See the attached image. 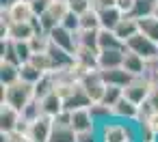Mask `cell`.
Segmentation results:
<instances>
[{
    "label": "cell",
    "mask_w": 158,
    "mask_h": 142,
    "mask_svg": "<svg viewBox=\"0 0 158 142\" xmlns=\"http://www.w3.org/2000/svg\"><path fill=\"white\" fill-rule=\"evenodd\" d=\"M154 5H156V0H134V9H132L130 15H134L136 20L139 17H145V15H152Z\"/></svg>",
    "instance_id": "cell-29"
},
{
    "label": "cell",
    "mask_w": 158,
    "mask_h": 142,
    "mask_svg": "<svg viewBox=\"0 0 158 142\" xmlns=\"http://www.w3.org/2000/svg\"><path fill=\"white\" fill-rule=\"evenodd\" d=\"M50 35V39H52V43L54 45H59V48H63V50H67V52H72V54H76V50H78V33H74V30H67L65 26H56L54 30H50L48 33Z\"/></svg>",
    "instance_id": "cell-7"
},
{
    "label": "cell",
    "mask_w": 158,
    "mask_h": 142,
    "mask_svg": "<svg viewBox=\"0 0 158 142\" xmlns=\"http://www.w3.org/2000/svg\"><path fill=\"white\" fill-rule=\"evenodd\" d=\"M152 88H154V82H152L149 75H136V78H132V80L123 86V97L130 99L132 103L141 106V103L147 99V95L152 93Z\"/></svg>",
    "instance_id": "cell-3"
},
{
    "label": "cell",
    "mask_w": 158,
    "mask_h": 142,
    "mask_svg": "<svg viewBox=\"0 0 158 142\" xmlns=\"http://www.w3.org/2000/svg\"><path fill=\"white\" fill-rule=\"evenodd\" d=\"M63 2H67V0H63Z\"/></svg>",
    "instance_id": "cell-47"
},
{
    "label": "cell",
    "mask_w": 158,
    "mask_h": 142,
    "mask_svg": "<svg viewBox=\"0 0 158 142\" xmlns=\"http://www.w3.org/2000/svg\"><path fill=\"white\" fill-rule=\"evenodd\" d=\"M117 9H119L123 15H130L132 9H134V0H117Z\"/></svg>",
    "instance_id": "cell-39"
},
{
    "label": "cell",
    "mask_w": 158,
    "mask_h": 142,
    "mask_svg": "<svg viewBox=\"0 0 158 142\" xmlns=\"http://www.w3.org/2000/svg\"><path fill=\"white\" fill-rule=\"evenodd\" d=\"M0 88H2V101H0V103H9V106H13L20 112L24 110V106H28L37 97L35 84H31V82H26L22 78L11 82V84H7V86L0 84Z\"/></svg>",
    "instance_id": "cell-2"
},
{
    "label": "cell",
    "mask_w": 158,
    "mask_h": 142,
    "mask_svg": "<svg viewBox=\"0 0 158 142\" xmlns=\"http://www.w3.org/2000/svg\"><path fill=\"white\" fill-rule=\"evenodd\" d=\"M98 54H100V50H95V48H89V45H78V50H76V63L80 65V67H85V69H89V71H95V69H100L98 67Z\"/></svg>",
    "instance_id": "cell-13"
},
{
    "label": "cell",
    "mask_w": 158,
    "mask_h": 142,
    "mask_svg": "<svg viewBox=\"0 0 158 142\" xmlns=\"http://www.w3.org/2000/svg\"><path fill=\"white\" fill-rule=\"evenodd\" d=\"M13 2H18V0H0V9H7V7H11Z\"/></svg>",
    "instance_id": "cell-42"
},
{
    "label": "cell",
    "mask_w": 158,
    "mask_h": 142,
    "mask_svg": "<svg viewBox=\"0 0 158 142\" xmlns=\"http://www.w3.org/2000/svg\"><path fill=\"white\" fill-rule=\"evenodd\" d=\"M72 112V127L76 133H82V131H91V129H98V123L93 118V112H91V106L87 108H76V110H69Z\"/></svg>",
    "instance_id": "cell-8"
},
{
    "label": "cell",
    "mask_w": 158,
    "mask_h": 142,
    "mask_svg": "<svg viewBox=\"0 0 158 142\" xmlns=\"http://www.w3.org/2000/svg\"><path fill=\"white\" fill-rule=\"evenodd\" d=\"M126 50H130V52L143 56L147 63H149L154 56H158V43H156L154 39H149L147 35H143L141 30H139L132 39L126 41Z\"/></svg>",
    "instance_id": "cell-4"
},
{
    "label": "cell",
    "mask_w": 158,
    "mask_h": 142,
    "mask_svg": "<svg viewBox=\"0 0 158 142\" xmlns=\"http://www.w3.org/2000/svg\"><path fill=\"white\" fill-rule=\"evenodd\" d=\"M20 121H22V112L20 110H15L9 103H0V131L18 129Z\"/></svg>",
    "instance_id": "cell-12"
},
{
    "label": "cell",
    "mask_w": 158,
    "mask_h": 142,
    "mask_svg": "<svg viewBox=\"0 0 158 142\" xmlns=\"http://www.w3.org/2000/svg\"><path fill=\"white\" fill-rule=\"evenodd\" d=\"M139 28L143 35H147L149 39H154L158 43V17H154V15L139 17Z\"/></svg>",
    "instance_id": "cell-24"
},
{
    "label": "cell",
    "mask_w": 158,
    "mask_h": 142,
    "mask_svg": "<svg viewBox=\"0 0 158 142\" xmlns=\"http://www.w3.org/2000/svg\"><path fill=\"white\" fill-rule=\"evenodd\" d=\"M100 13V28H108V30H115V26L121 22L123 13L117 9V7H110V9H102L98 11Z\"/></svg>",
    "instance_id": "cell-21"
},
{
    "label": "cell",
    "mask_w": 158,
    "mask_h": 142,
    "mask_svg": "<svg viewBox=\"0 0 158 142\" xmlns=\"http://www.w3.org/2000/svg\"><path fill=\"white\" fill-rule=\"evenodd\" d=\"M149 73H158V56H154L149 60Z\"/></svg>",
    "instance_id": "cell-41"
},
{
    "label": "cell",
    "mask_w": 158,
    "mask_h": 142,
    "mask_svg": "<svg viewBox=\"0 0 158 142\" xmlns=\"http://www.w3.org/2000/svg\"><path fill=\"white\" fill-rule=\"evenodd\" d=\"M98 138L100 142H141L139 121H121L113 116L98 125Z\"/></svg>",
    "instance_id": "cell-1"
},
{
    "label": "cell",
    "mask_w": 158,
    "mask_h": 142,
    "mask_svg": "<svg viewBox=\"0 0 158 142\" xmlns=\"http://www.w3.org/2000/svg\"><path fill=\"white\" fill-rule=\"evenodd\" d=\"M0 13L7 15L9 22H31V17L35 15L33 9H31V2H28V0H18V2H13L11 7L0 9Z\"/></svg>",
    "instance_id": "cell-9"
},
{
    "label": "cell",
    "mask_w": 158,
    "mask_h": 142,
    "mask_svg": "<svg viewBox=\"0 0 158 142\" xmlns=\"http://www.w3.org/2000/svg\"><path fill=\"white\" fill-rule=\"evenodd\" d=\"M54 88H56V75H54V71H50V73H44V75H41V80L35 84L37 99L46 97V95H48V93H52Z\"/></svg>",
    "instance_id": "cell-23"
},
{
    "label": "cell",
    "mask_w": 158,
    "mask_h": 142,
    "mask_svg": "<svg viewBox=\"0 0 158 142\" xmlns=\"http://www.w3.org/2000/svg\"><path fill=\"white\" fill-rule=\"evenodd\" d=\"M26 142H33V140H26Z\"/></svg>",
    "instance_id": "cell-46"
},
{
    "label": "cell",
    "mask_w": 158,
    "mask_h": 142,
    "mask_svg": "<svg viewBox=\"0 0 158 142\" xmlns=\"http://www.w3.org/2000/svg\"><path fill=\"white\" fill-rule=\"evenodd\" d=\"M98 45H100V50L126 48V43L115 35V30H108V28H100V30H98Z\"/></svg>",
    "instance_id": "cell-19"
},
{
    "label": "cell",
    "mask_w": 158,
    "mask_h": 142,
    "mask_svg": "<svg viewBox=\"0 0 158 142\" xmlns=\"http://www.w3.org/2000/svg\"><path fill=\"white\" fill-rule=\"evenodd\" d=\"M121 97H123V88H121V86L106 84V93H104V99H102L106 106H110V108H113V106H115V103H117Z\"/></svg>",
    "instance_id": "cell-31"
},
{
    "label": "cell",
    "mask_w": 158,
    "mask_h": 142,
    "mask_svg": "<svg viewBox=\"0 0 158 142\" xmlns=\"http://www.w3.org/2000/svg\"><path fill=\"white\" fill-rule=\"evenodd\" d=\"M52 127H54V118L41 114L39 118L31 121L28 131H26V133H28V140H33V142H50Z\"/></svg>",
    "instance_id": "cell-6"
},
{
    "label": "cell",
    "mask_w": 158,
    "mask_h": 142,
    "mask_svg": "<svg viewBox=\"0 0 158 142\" xmlns=\"http://www.w3.org/2000/svg\"><path fill=\"white\" fill-rule=\"evenodd\" d=\"M15 43V54H18V58H20V65L22 63H28L31 58H33V48H31V43L28 41H13Z\"/></svg>",
    "instance_id": "cell-32"
},
{
    "label": "cell",
    "mask_w": 158,
    "mask_h": 142,
    "mask_svg": "<svg viewBox=\"0 0 158 142\" xmlns=\"http://www.w3.org/2000/svg\"><path fill=\"white\" fill-rule=\"evenodd\" d=\"M28 2H31L33 13H35V15H41V13H46V11L50 9L52 0H28Z\"/></svg>",
    "instance_id": "cell-36"
},
{
    "label": "cell",
    "mask_w": 158,
    "mask_h": 142,
    "mask_svg": "<svg viewBox=\"0 0 158 142\" xmlns=\"http://www.w3.org/2000/svg\"><path fill=\"white\" fill-rule=\"evenodd\" d=\"M123 56H126V48L100 50V54H98V67H100V71L121 67V65H123Z\"/></svg>",
    "instance_id": "cell-10"
},
{
    "label": "cell",
    "mask_w": 158,
    "mask_h": 142,
    "mask_svg": "<svg viewBox=\"0 0 158 142\" xmlns=\"http://www.w3.org/2000/svg\"><path fill=\"white\" fill-rule=\"evenodd\" d=\"M130 75H147L149 73V63L143 58V56H139V54H134V52H130V50H126V56H123V65H121Z\"/></svg>",
    "instance_id": "cell-11"
},
{
    "label": "cell",
    "mask_w": 158,
    "mask_h": 142,
    "mask_svg": "<svg viewBox=\"0 0 158 142\" xmlns=\"http://www.w3.org/2000/svg\"><path fill=\"white\" fill-rule=\"evenodd\" d=\"M102 73V78H104V82L106 84H113V86H126L134 75H130L123 67H115V69H104V71H100Z\"/></svg>",
    "instance_id": "cell-18"
},
{
    "label": "cell",
    "mask_w": 158,
    "mask_h": 142,
    "mask_svg": "<svg viewBox=\"0 0 158 142\" xmlns=\"http://www.w3.org/2000/svg\"><path fill=\"white\" fill-rule=\"evenodd\" d=\"M41 114H44V112H41V101H39L37 97H35L28 106H24V110H22V118L28 121V123L35 121V118H39Z\"/></svg>",
    "instance_id": "cell-30"
},
{
    "label": "cell",
    "mask_w": 158,
    "mask_h": 142,
    "mask_svg": "<svg viewBox=\"0 0 158 142\" xmlns=\"http://www.w3.org/2000/svg\"><path fill=\"white\" fill-rule=\"evenodd\" d=\"M61 26H65L67 30L78 33V30H80V15H78V13H74V11H67V15H65V17H63V22H61Z\"/></svg>",
    "instance_id": "cell-34"
},
{
    "label": "cell",
    "mask_w": 158,
    "mask_h": 142,
    "mask_svg": "<svg viewBox=\"0 0 158 142\" xmlns=\"http://www.w3.org/2000/svg\"><path fill=\"white\" fill-rule=\"evenodd\" d=\"M91 2H93V9H95V11H102V9L117 7V0H91Z\"/></svg>",
    "instance_id": "cell-40"
},
{
    "label": "cell",
    "mask_w": 158,
    "mask_h": 142,
    "mask_svg": "<svg viewBox=\"0 0 158 142\" xmlns=\"http://www.w3.org/2000/svg\"><path fill=\"white\" fill-rule=\"evenodd\" d=\"M80 86L85 88V93L89 95V99L95 103V101H102L104 99V93H106V82L100 73V69L95 71H87L80 80Z\"/></svg>",
    "instance_id": "cell-5"
},
{
    "label": "cell",
    "mask_w": 158,
    "mask_h": 142,
    "mask_svg": "<svg viewBox=\"0 0 158 142\" xmlns=\"http://www.w3.org/2000/svg\"><path fill=\"white\" fill-rule=\"evenodd\" d=\"M35 35L31 22H9L7 26V39L11 41H31V37Z\"/></svg>",
    "instance_id": "cell-16"
},
{
    "label": "cell",
    "mask_w": 158,
    "mask_h": 142,
    "mask_svg": "<svg viewBox=\"0 0 158 142\" xmlns=\"http://www.w3.org/2000/svg\"><path fill=\"white\" fill-rule=\"evenodd\" d=\"M41 101V112L46 114V116H56V114H61L63 110H65V101H63V97L56 93V90H52V93H48L46 97H41L39 99Z\"/></svg>",
    "instance_id": "cell-14"
},
{
    "label": "cell",
    "mask_w": 158,
    "mask_h": 142,
    "mask_svg": "<svg viewBox=\"0 0 158 142\" xmlns=\"http://www.w3.org/2000/svg\"><path fill=\"white\" fill-rule=\"evenodd\" d=\"M31 63H33V65H35L39 71H44V73H50V71H54V65H52V58H50V54H48V52L33 54Z\"/></svg>",
    "instance_id": "cell-28"
},
{
    "label": "cell",
    "mask_w": 158,
    "mask_h": 142,
    "mask_svg": "<svg viewBox=\"0 0 158 142\" xmlns=\"http://www.w3.org/2000/svg\"><path fill=\"white\" fill-rule=\"evenodd\" d=\"M80 30H100V13L89 9L80 15Z\"/></svg>",
    "instance_id": "cell-25"
},
{
    "label": "cell",
    "mask_w": 158,
    "mask_h": 142,
    "mask_svg": "<svg viewBox=\"0 0 158 142\" xmlns=\"http://www.w3.org/2000/svg\"><path fill=\"white\" fill-rule=\"evenodd\" d=\"M50 142H78V133L74 131L72 125H59V123H54L52 133H50Z\"/></svg>",
    "instance_id": "cell-20"
},
{
    "label": "cell",
    "mask_w": 158,
    "mask_h": 142,
    "mask_svg": "<svg viewBox=\"0 0 158 142\" xmlns=\"http://www.w3.org/2000/svg\"><path fill=\"white\" fill-rule=\"evenodd\" d=\"M149 78H152V82H154V86H158V73H147Z\"/></svg>",
    "instance_id": "cell-43"
},
{
    "label": "cell",
    "mask_w": 158,
    "mask_h": 142,
    "mask_svg": "<svg viewBox=\"0 0 158 142\" xmlns=\"http://www.w3.org/2000/svg\"><path fill=\"white\" fill-rule=\"evenodd\" d=\"M139 30H141V28H139V20H136L134 15H123L121 22L115 26V35H117L123 43H126L128 39H132Z\"/></svg>",
    "instance_id": "cell-17"
},
{
    "label": "cell",
    "mask_w": 158,
    "mask_h": 142,
    "mask_svg": "<svg viewBox=\"0 0 158 142\" xmlns=\"http://www.w3.org/2000/svg\"><path fill=\"white\" fill-rule=\"evenodd\" d=\"M67 5H69V11H74V13H78V15H82L85 11L93 9V2H91V0H67Z\"/></svg>",
    "instance_id": "cell-35"
},
{
    "label": "cell",
    "mask_w": 158,
    "mask_h": 142,
    "mask_svg": "<svg viewBox=\"0 0 158 142\" xmlns=\"http://www.w3.org/2000/svg\"><path fill=\"white\" fill-rule=\"evenodd\" d=\"M41 75H44V71H39L31 60L20 65V78H22V80H26V82H31V84H37V82L41 80Z\"/></svg>",
    "instance_id": "cell-26"
},
{
    "label": "cell",
    "mask_w": 158,
    "mask_h": 142,
    "mask_svg": "<svg viewBox=\"0 0 158 142\" xmlns=\"http://www.w3.org/2000/svg\"><path fill=\"white\" fill-rule=\"evenodd\" d=\"M113 116L115 118H121V121H139V106L132 103L130 99L121 97L113 106Z\"/></svg>",
    "instance_id": "cell-15"
},
{
    "label": "cell",
    "mask_w": 158,
    "mask_h": 142,
    "mask_svg": "<svg viewBox=\"0 0 158 142\" xmlns=\"http://www.w3.org/2000/svg\"><path fill=\"white\" fill-rule=\"evenodd\" d=\"M154 17H158V0H156V5H154V11H152Z\"/></svg>",
    "instance_id": "cell-44"
},
{
    "label": "cell",
    "mask_w": 158,
    "mask_h": 142,
    "mask_svg": "<svg viewBox=\"0 0 158 142\" xmlns=\"http://www.w3.org/2000/svg\"><path fill=\"white\" fill-rule=\"evenodd\" d=\"M143 123H145V127H147L154 136H158V110H156V112H152L147 118H143Z\"/></svg>",
    "instance_id": "cell-37"
},
{
    "label": "cell",
    "mask_w": 158,
    "mask_h": 142,
    "mask_svg": "<svg viewBox=\"0 0 158 142\" xmlns=\"http://www.w3.org/2000/svg\"><path fill=\"white\" fill-rule=\"evenodd\" d=\"M91 112H93V118H95L98 125L104 123V121H108V118H113V108L106 106L104 101H95V103H91Z\"/></svg>",
    "instance_id": "cell-27"
},
{
    "label": "cell",
    "mask_w": 158,
    "mask_h": 142,
    "mask_svg": "<svg viewBox=\"0 0 158 142\" xmlns=\"http://www.w3.org/2000/svg\"><path fill=\"white\" fill-rule=\"evenodd\" d=\"M15 80H20V65L9 63V60H0V84L7 86Z\"/></svg>",
    "instance_id": "cell-22"
},
{
    "label": "cell",
    "mask_w": 158,
    "mask_h": 142,
    "mask_svg": "<svg viewBox=\"0 0 158 142\" xmlns=\"http://www.w3.org/2000/svg\"><path fill=\"white\" fill-rule=\"evenodd\" d=\"M78 142H100V138H98V129H91V131H82V133H78Z\"/></svg>",
    "instance_id": "cell-38"
},
{
    "label": "cell",
    "mask_w": 158,
    "mask_h": 142,
    "mask_svg": "<svg viewBox=\"0 0 158 142\" xmlns=\"http://www.w3.org/2000/svg\"><path fill=\"white\" fill-rule=\"evenodd\" d=\"M143 142H158V136L156 138H149V140H143Z\"/></svg>",
    "instance_id": "cell-45"
},
{
    "label": "cell",
    "mask_w": 158,
    "mask_h": 142,
    "mask_svg": "<svg viewBox=\"0 0 158 142\" xmlns=\"http://www.w3.org/2000/svg\"><path fill=\"white\" fill-rule=\"evenodd\" d=\"M0 138H2V142H26V140H28L26 131H22V129H11V131H0Z\"/></svg>",
    "instance_id": "cell-33"
}]
</instances>
